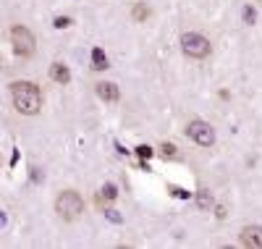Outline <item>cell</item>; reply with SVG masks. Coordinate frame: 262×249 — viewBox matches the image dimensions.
<instances>
[{
	"label": "cell",
	"instance_id": "6da1fadb",
	"mask_svg": "<svg viewBox=\"0 0 262 249\" xmlns=\"http://www.w3.org/2000/svg\"><path fill=\"white\" fill-rule=\"evenodd\" d=\"M11 100L21 116H37L42 110V92L34 81H13L11 84Z\"/></svg>",
	"mask_w": 262,
	"mask_h": 249
},
{
	"label": "cell",
	"instance_id": "7a4b0ae2",
	"mask_svg": "<svg viewBox=\"0 0 262 249\" xmlns=\"http://www.w3.org/2000/svg\"><path fill=\"white\" fill-rule=\"evenodd\" d=\"M55 213H58L63 220H76V218L84 213V199H81V194L74 192V189L60 192L58 199H55Z\"/></svg>",
	"mask_w": 262,
	"mask_h": 249
},
{
	"label": "cell",
	"instance_id": "3957f363",
	"mask_svg": "<svg viewBox=\"0 0 262 249\" xmlns=\"http://www.w3.org/2000/svg\"><path fill=\"white\" fill-rule=\"evenodd\" d=\"M181 50H184V55H186V58H196V60H202V58H207V55H210L212 45H210V39H207L205 34L186 32V34L181 37Z\"/></svg>",
	"mask_w": 262,
	"mask_h": 249
},
{
	"label": "cell",
	"instance_id": "277c9868",
	"mask_svg": "<svg viewBox=\"0 0 262 249\" xmlns=\"http://www.w3.org/2000/svg\"><path fill=\"white\" fill-rule=\"evenodd\" d=\"M11 45H13V53H16V55H21V58L34 55V48H37L34 34H32L27 27H21V24L11 29Z\"/></svg>",
	"mask_w": 262,
	"mask_h": 249
},
{
	"label": "cell",
	"instance_id": "5b68a950",
	"mask_svg": "<svg viewBox=\"0 0 262 249\" xmlns=\"http://www.w3.org/2000/svg\"><path fill=\"white\" fill-rule=\"evenodd\" d=\"M186 134H189V137H191L196 144H200V147H210V144H215V129H212L207 121H200V118L189 121Z\"/></svg>",
	"mask_w": 262,
	"mask_h": 249
},
{
	"label": "cell",
	"instance_id": "8992f818",
	"mask_svg": "<svg viewBox=\"0 0 262 249\" xmlns=\"http://www.w3.org/2000/svg\"><path fill=\"white\" fill-rule=\"evenodd\" d=\"M242 244L249 249H262V229L259 225H244L242 229Z\"/></svg>",
	"mask_w": 262,
	"mask_h": 249
},
{
	"label": "cell",
	"instance_id": "52a82bcc",
	"mask_svg": "<svg viewBox=\"0 0 262 249\" xmlns=\"http://www.w3.org/2000/svg\"><path fill=\"white\" fill-rule=\"evenodd\" d=\"M95 87H97L100 100H105V102H118L121 92H118V87H116L113 81H100V84H95Z\"/></svg>",
	"mask_w": 262,
	"mask_h": 249
},
{
	"label": "cell",
	"instance_id": "ba28073f",
	"mask_svg": "<svg viewBox=\"0 0 262 249\" xmlns=\"http://www.w3.org/2000/svg\"><path fill=\"white\" fill-rule=\"evenodd\" d=\"M50 79L58 81V84H69V81H71V71L66 69L63 63H53V66H50Z\"/></svg>",
	"mask_w": 262,
	"mask_h": 249
},
{
	"label": "cell",
	"instance_id": "9c48e42d",
	"mask_svg": "<svg viewBox=\"0 0 262 249\" xmlns=\"http://www.w3.org/2000/svg\"><path fill=\"white\" fill-rule=\"evenodd\" d=\"M92 69L95 71H105L107 69V55H105L102 48H95L92 50Z\"/></svg>",
	"mask_w": 262,
	"mask_h": 249
},
{
	"label": "cell",
	"instance_id": "30bf717a",
	"mask_svg": "<svg viewBox=\"0 0 262 249\" xmlns=\"http://www.w3.org/2000/svg\"><path fill=\"white\" fill-rule=\"evenodd\" d=\"M196 205H200V210H210V208H212V194H210L207 189L196 192Z\"/></svg>",
	"mask_w": 262,
	"mask_h": 249
},
{
	"label": "cell",
	"instance_id": "8fae6325",
	"mask_svg": "<svg viewBox=\"0 0 262 249\" xmlns=\"http://www.w3.org/2000/svg\"><path fill=\"white\" fill-rule=\"evenodd\" d=\"M100 197H105L107 202H113V199L118 197V192H116V186H113V184H105V186H102V194H100Z\"/></svg>",
	"mask_w": 262,
	"mask_h": 249
},
{
	"label": "cell",
	"instance_id": "7c38bea8",
	"mask_svg": "<svg viewBox=\"0 0 262 249\" xmlns=\"http://www.w3.org/2000/svg\"><path fill=\"white\" fill-rule=\"evenodd\" d=\"M160 150H163V155H165V157H176V152H179V150H176V144H170V142H163V147H160Z\"/></svg>",
	"mask_w": 262,
	"mask_h": 249
},
{
	"label": "cell",
	"instance_id": "4fadbf2b",
	"mask_svg": "<svg viewBox=\"0 0 262 249\" xmlns=\"http://www.w3.org/2000/svg\"><path fill=\"white\" fill-rule=\"evenodd\" d=\"M66 27H71V18L69 16H58L55 18V29H66Z\"/></svg>",
	"mask_w": 262,
	"mask_h": 249
},
{
	"label": "cell",
	"instance_id": "5bb4252c",
	"mask_svg": "<svg viewBox=\"0 0 262 249\" xmlns=\"http://www.w3.org/2000/svg\"><path fill=\"white\" fill-rule=\"evenodd\" d=\"M137 152H139V157H152V150H149L147 144H139V147H137Z\"/></svg>",
	"mask_w": 262,
	"mask_h": 249
},
{
	"label": "cell",
	"instance_id": "9a60e30c",
	"mask_svg": "<svg viewBox=\"0 0 262 249\" xmlns=\"http://www.w3.org/2000/svg\"><path fill=\"white\" fill-rule=\"evenodd\" d=\"M147 13H149V11H147L144 6H137V8H134V18H144Z\"/></svg>",
	"mask_w": 262,
	"mask_h": 249
},
{
	"label": "cell",
	"instance_id": "2e32d148",
	"mask_svg": "<svg viewBox=\"0 0 262 249\" xmlns=\"http://www.w3.org/2000/svg\"><path fill=\"white\" fill-rule=\"evenodd\" d=\"M105 215H107V218H111L113 223H121V215H118L116 210H105Z\"/></svg>",
	"mask_w": 262,
	"mask_h": 249
},
{
	"label": "cell",
	"instance_id": "e0dca14e",
	"mask_svg": "<svg viewBox=\"0 0 262 249\" xmlns=\"http://www.w3.org/2000/svg\"><path fill=\"white\" fill-rule=\"evenodd\" d=\"M170 192L176 194V197H181V199H186V197H189V194H186L184 189H179V186H170Z\"/></svg>",
	"mask_w": 262,
	"mask_h": 249
},
{
	"label": "cell",
	"instance_id": "ac0fdd59",
	"mask_svg": "<svg viewBox=\"0 0 262 249\" xmlns=\"http://www.w3.org/2000/svg\"><path fill=\"white\" fill-rule=\"evenodd\" d=\"M244 18H247V24H252V21H254V11L247 8V11H244Z\"/></svg>",
	"mask_w": 262,
	"mask_h": 249
},
{
	"label": "cell",
	"instance_id": "d6986e66",
	"mask_svg": "<svg viewBox=\"0 0 262 249\" xmlns=\"http://www.w3.org/2000/svg\"><path fill=\"white\" fill-rule=\"evenodd\" d=\"M6 223H8V218H6L3 210H0V229H6Z\"/></svg>",
	"mask_w": 262,
	"mask_h": 249
}]
</instances>
